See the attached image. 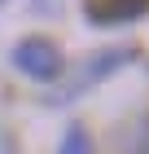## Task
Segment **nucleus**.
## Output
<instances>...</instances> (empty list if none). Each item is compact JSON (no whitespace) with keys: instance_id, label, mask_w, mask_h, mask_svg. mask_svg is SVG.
Wrapping results in <instances>:
<instances>
[{"instance_id":"nucleus-1","label":"nucleus","mask_w":149,"mask_h":154,"mask_svg":"<svg viewBox=\"0 0 149 154\" xmlns=\"http://www.w3.org/2000/svg\"><path fill=\"white\" fill-rule=\"evenodd\" d=\"M13 62H18V71H26L31 79H53V75L61 71V53H57V44H53V40H44V35L22 40V44L13 48Z\"/></svg>"},{"instance_id":"nucleus-2","label":"nucleus","mask_w":149,"mask_h":154,"mask_svg":"<svg viewBox=\"0 0 149 154\" xmlns=\"http://www.w3.org/2000/svg\"><path fill=\"white\" fill-rule=\"evenodd\" d=\"M83 13L97 26H118V22H136L140 13H149V0H88Z\"/></svg>"},{"instance_id":"nucleus-3","label":"nucleus","mask_w":149,"mask_h":154,"mask_svg":"<svg viewBox=\"0 0 149 154\" xmlns=\"http://www.w3.org/2000/svg\"><path fill=\"white\" fill-rule=\"evenodd\" d=\"M57 154H92L88 128H66V137H61V150H57Z\"/></svg>"}]
</instances>
